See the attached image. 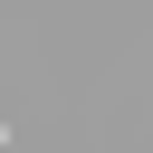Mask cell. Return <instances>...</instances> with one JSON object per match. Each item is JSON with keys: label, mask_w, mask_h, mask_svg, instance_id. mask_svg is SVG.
Segmentation results:
<instances>
[{"label": "cell", "mask_w": 153, "mask_h": 153, "mask_svg": "<svg viewBox=\"0 0 153 153\" xmlns=\"http://www.w3.org/2000/svg\"><path fill=\"white\" fill-rule=\"evenodd\" d=\"M0 143H10V124H0Z\"/></svg>", "instance_id": "obj_1"}]
</instances>
